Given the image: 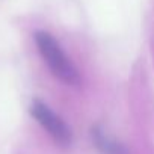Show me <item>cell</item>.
Segmentation results:
<instances>
[{
	"mask_svg": "<svg viewBox=\"0 0 154 154\" xmlns=\"http://www.w3.org/2000/svg\"><path fill=\"white\" fill-rule=\"evenodd\" d=\"M35 42L38 45V50L44 60L47 62L51 72L60 79L62 82L68 85L79 83V72L72 62L66 57V54L62 51L60 45L56 42V39L47 33V32H36L35 33Z\"/></svg>",
	"mask_w": 154,
	"mask_h": 154,
	"instance_id": "obj_1",
	"label": "cell"
},
{
	"mask_svg": "<svg viewBox=\"0 0 154 154\" xmlns=\"http://www.w3.org/2000/svg\"><path fill=\"white\" fill-rule=\"evenodd\" d=\"M32 116L48 131V134L60 145H68L71 142V131L68 125L42 101L33 100L30 106Z\"/></svg>",
	"mask_w": 154,
	"mask_h": 154,
	"instance_id": "obj_2",
	"label": "cell"
},
{
	"mask_svg": "<svg viewBox=\"0 0 154 154\" xmlns=\"http://www.w3.org/2000/svg\"><path fill=\"white\" fill-rule=\"evenodd\" d=\"M91 136H92L95 146L103 154H128V151L125 149L124 145H121L119 142H116L110 136H107L100 127H94L91 131Z\"/></svg>",
	"mask_w": 154,
	"mask_h": 154,
	"instance_id": "obj_3",
	"label": "cell"
}]
</instances>
